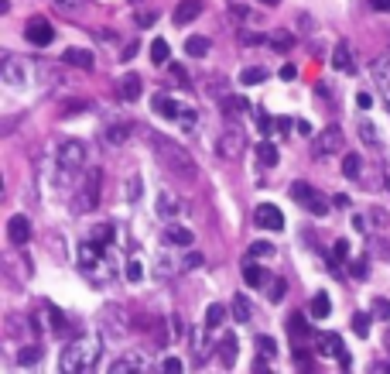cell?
Here are the masks:
<instances>
[{
  "label": "cell",
  "instance_id": "1",
  "mask_svg": "<svg viewBox=\"0 0 390 374\" xmlns=\"http://www.w3.org/2000/svg\"><path fill=\"white\" fill-rule=\"evenodd\" d=\"M151 144H155L157 151V161L171 172V179H182V182H195L199 179V165L192 161V155L185 151L182 144H175V141H168V137H151Z\"/></svg>",
  "mask_w": 390,
  "mask_h": 374
},
{
  "label": "cell",
  "instance_id": "2",
  "mask_svg": "<svg viewBox=\"0 0 390 374\" xmlns=\"http://www.w3.org/2000/svg\"><path fill=\"white\" fill-rule=\"evenodd\" d=\"M103 354V344H100V333H82L79 340H72L69 347L62 350V371L76 374V371H93L96 361Z\"/></svg>",
  "mask_w": 390,
  "mask_h": 374
},
{
  "label": "cell",
  "instance_id": "3",
  "mask_svg": "<svg viewBox=\"0 0 390 374\" xmlns=\"http://www.w3.org/2000/svg\"><path fill=\"white\" fill-rule=\"evenodd\" d=\"M79 271H82L89 282H96V285L103 282V271H110L103 244H96L93 237H86V241L79 244Z\"/></svg>",
  "mask_w": 390,
  "mask_h": 374
},
{
  "label": "cell",
  "instance_id": "4",
  "mask_svg": "<svg viewBox=\"0 0 390 374\" xmlns=\"http://www.w3.org/2000/svg\"><path fill=\"white\" fill-rule=\"evenodd\" d=\"M100 189H103V172L100 168H89L82 186H79L76 196V213H93L100 206Z\"/></svg>",
  "mask_w": 390,
  "mask_h": 374
},
{
  "label": "cell",
  "instance_id": "5",
  "mask_svg": "<svg viewBox=\"0 0 390 374\" xmlns=\"http://www.w3.org/2000/svg\"><path fill=\"white\" fill-rule=\"evenodd\" d=\"M86 158H89V148H86L82 141H62V148L55 151V161H58V172H62V175L82 172Z\"/></svg>",
  "mask_w": 390,
  "mask_h": 374
},
{
  "label": "cell",
  "instance_id": "6",
  "mask_svg": "<svg viewBox=\"0 0 390 374\" xmlns=\"http://www.w3.org/2000/svg\"><path fill=\"white\" fill-rule=\"evenodd\" d=\"M151 110H155L157 117H168V120H178L185 131H192L195 127V110H185V107H178L171 96H164V93H157V96H151Z\"/></svg>",
  "mask_w": 390,
  "mask_h": 374
},
{
  "label": "cell",
  "instance_id": "7",
  "mask_svg": "<svg viewBox=\"0 0 390 374\" xmlns=\"http://www.w3.org/2000/svg\"><path fill=\"white\" fill-rule=\"evenodd\" d=\"M291 199H298L308 213H315V216H325L329 213V199L318 192V189H312L308 182H294L291 186Z\"/></svg>",
  "mask_w": 390,
  "mask_h": 374
},
{
  "label": "cell",
  "instance_id": "8",
  "mask_svg": "<svg viewBox=\"0 0 390 374\" xmlns=\"http://www.w3.org/2000/svg\"><path fill=\"white\" fill-rule=\"evenodd\" d=\"M342 144H346V137H342V131H339L336 124H329L325 131L318 134L312 141V155L318 161L325 158V155H336V151H342Z\"/></svg>",
  "mask_w": 390,
  "mask_h": 374
},
{
  "label": "cell",
  "instance_id": "9",
  "mask_svg": "<svg viewBox=\"0 0 390 374\" xmlns=\"http://www.w3.org/2000/svg\"><path fill=\"white\" fill-rule=\"evenodd\" d=\"M247 151V137L240 131H223L219 137H216V155L226 161H236L240 155Z\"/></svg>",
  "mask_w": 390,
  "mask_h": 374
},
{
  "label": "cell",
  "instance_id": "10",
  "mask_svg": "<svg viewBox=\"0 0 390 374\" xmlns=\"http://www.w3.org/2000/svg\"><path fill=\"white\" fill-rule=\"evenodd\" d=\"M0 66H4V69H0V73H4V80L11 82V86H25L27 76H31V66L21 62L18 55H11V52L4 55V62H0Z\"/></svg>",
  "mask_w": 390,
  "mask_h": 374
},
{
  "label": "cell",
  "instance_id": "11",
  "mask_svg": "<svg viewBox=\"0 0 390 374\" xmlns=\"http://www.w3.org/2000/svg\"><path fill=\"white\" fill-rule=\"evenodd\" d=\"M25 38L34 45V49H45V45H52V42H55V31H52V25H48L45 18H31L27 27H25Z\"/></svg>",
  "mask_w": 390,
  "mask_h": 374
},
{
  "label": "cell",
  "instance_id": "12",
  "mask_svg": "<svg viewBox=\"0 0 390 374\" xmlns=\"http://www.w3.org/2000/svg\"><path fill=\"white\" fill-rule=\"evenodd\" d=\"M254 220H257V227H264V230H285V213H281L274 203H260Z\"/></svg>",
  "mask_w": 390,
  "mask_h": 374
},
{
  "label": "cell",
  "instance_id": "13",
  "mask_svg": "<svg viewBox=\"0 0 390 374\" xmlns=\"http://www.w3.org/2000/svg\"><path fill=\"white\" fill-rule=\"evenodd\" d=\"M151 364H148V357L141 354V350H127L124 357H117L113 364H110V371L113 374H127V371H148Z\"/></svg>",
  "mask_w": 390,
  "mask_h": 374
},
{
  "label": "cell",
  "instance_id": "14",
  "mask_svg": "<svg viewBox=\"0 0 390 374\" xmlns=\"http://www.w3.org/2000/svg\"><path fill=\"white\" fill-rule=\"evenodd\" d=\"M7 237H11V244H27L31 241V220L25 213H14L7 220Z\"/></svg>",
  "mask_w": 390,
  "mask_h": 374
},
{
  "label": "cell",
  "instance_id": "15",
  "mask_svg": "<svg viewBox=\"0 0 390 374\" xmlns=\"http://www.w3.org/2000/svg\"><path fill=\"white\" fill-rule=\"evenodd\" d=\"M178 213H182V199H178L175 192L161 189V196H157V216L171 220V216H178Z\"/></svg>",
  "mask_w": 390,
  "mask_h": 374
},
{
  "label": "cell",
  "instance_id": "16",
  "mask_svg": "<svg viewBox=\"0 0 390 374\" xmlns=\"http://www.w3.org/2000/svg\"><path fill=\"white\" fill-rule=\"evenodd\" d=\"M206 330H209V326H192V337H188V340H192V344H188V347H192V357H195L199 364H202V361L209 357V337H206Z\"/></svg>",
  "mask_w": 390,
  "mask_h": 374
},
{
  "label": "cell",
  "instance_id": "17",
  "mask_svg": "<svg viewBox=\"0 0 390 374\" xmlns=\"http://www.w3.org/2000/svg\"><path fill=\"white\" fill-rule=\"evenodd\" d=\"M117 96H120V100H137V96H141V76H137V73H127V76H124V80L117 82Z\"/></svg>",
  "mask_w": 390,
  "mask_h": 374
},
{
  "label": "cell",
  "instance_id": "18",
  "mask_svg": "<svg viewBox=\"0 0 390 374\" xmlns=\"http://www.w3.org/2000/svg\"><path fill=\"white\" fill-rule=\"evenodd\" d=\"M202 14V0H182L178 7H175V25H188V21H195Z\"/></svg>",
  "mask_w": 390,
  "mask_h": 374
},
{
  "label": "cell",
  "instance_id": "19",
  "mask_svg": "<svg viewBox=\"0 0 390 374\" xmlns=\"http://www.w3.org/2000/svg\"><path fill=\"white\" fill-rule=\"evenodd\" d=\"M62 62L76 66V69H93V52L89 49H65L62 52Z\"/></svg>",
  "mask_w": 390,
  "mask_h": 374
},
{
  "label": "cell",
  "instance_id": "20",
  "mask_svg": "<svg viewBox=\"0 0 390 374\" xmlns=\"http://www.w3.org/2000/svg\"><path fill=\"white\" fill-rule=\"evenodd\" d=\"M332 69H339V73H353V52H349L346 42H339L336 49H332Z\"/></svg>",
  "mask_w": 390,
  "mask_h": 374
},
{
  "label": "cell",
  "instance_id": "21",
  "mask_svg": "<svg viewBox=\"0 0 390 374\" xmlns=\"http://www.w3.org/2000/svg\"><path fill=\"white\" fill-rule=\"evenodd\" d=\"M243 278H247V285H250V289H260V285H267V271H264L260 265H254L250 258L243 261Z\"/></svg>",
  "mask_w": 390,
  "mask_h": 374
},
{
  "label": "cell",
  "instance_id": "22",
  "mask_svg": "<svg viewBox=\"0 0 390 374\" xmlns=\"http://www.w3.org/2000/svg\"><path fill=\"white\" fill-rule=\"evenodd\" d=\"M318 350H322L325 357H342V354H346V350H342V337H339V333L322 337V340H318Z\"/></svg>",
  "mask_w": 390,
  "mask_h": 374
},
{
  "label": "cell",
  "instance_id": "23",
  "mask_svg": "<svg viewBox=\"0 0 390 374\" xmlns=\"http://www.w3.org/2000/svg\"><path fill=\"white\" fill-rule=\"evenodd\" d=\"M236 354H240V340H236L233 333H226V337H223V368H233Z\"/></svg>",
  "mask_w": 390,
  "mask_h": 374
},
{
  "label": "cell",
  "instance_id": "24",
  "mask_svg": "<svg viewBox=\"0 0 390 374\" xmlns=\"http://www.w3.org/2000/svg\"><path fill=\"white\" fill-rule=\"evenodd\" d=\"M89 237H93L96 244H103V247H110L113 237H117V227H113V223H100V227H93V230H89Z\"/></svg>",
  "mask_w": 390,
  "mask_h": 374
},
{
  "label": "cell",
  "instance_id": "25",
  "mask_svg": "<svg viewBox=\"0 0 390 374\" xmlns=\"http://www.w3.org/2000/svg\"><path fill=\"white\" fill-rule=\"evenodd\" d=\"M164 237H168V241H171V244H182V247H188V244H192V237H195V234H192L188 227H178V223H171V227L164 230Z\"/></svg>",
  "mask_w": 390,
  "mask_h": 374
},
{
  "label": "cell",
  "instance_id": "26",
  "mask_svg": "<svg viewBox=\"0 0 390 374\" xmlns=\"http://www.w3.org/2000/svg\"><path fill=\"white\" fill-rule=\"evenodd\" d=\"M185 52L192 55V58H202V55H209V38H202V35H192V38L185 42Z\"/></svg>",
  "mask_w": 390,
  "mask_h": 374
},
{
  "label": "cell",
  "instance_id": "27",
  "mask_svg": "<svg viewBox=\"0 0 390 374\" xmlns=\"http://www.w3.org/2000/svg\"><path fill=\"white\" fill-rule=\"evenodd\" d=\"M130 131H134V124H127V120H124V124H113V127H106V141H110V144H124L130 137Z\"/></svg>",
  "mask_w": 390,
  "mask_h": 374
},
{
  "label": "cell",
  "instance_id": "28",
  "mask_svg": "<svg viewBox=\"0 0 390 374\" xmlns=\"http://www.w3.org/2000/svg\"><path fill=\"white\" fill-rule=\"evenodd\" d=\"M271 49H274V52H291V49H294V35H291V31H274V35H271Z\"/></svg>",
  "mask_w": 390,
  "mask_h": 374
},
{
  "label": "cell",
  "instance_id": "29",
  "mask_svg": "<svg viewBox=\"0 0 390 374\" xmlns=\"http://www.w3.org/2000/svg\"><path fill=\"white\" fill-rule=\"evenodd\" d=\"M329 313H332V302H329V295L318 292V295L312 299V320H325Z\"/></svg>",
  "mask_w": 390,
  "mask_h": 374
},
{
  "label": "cell",
  "instance_id": "30",
  "mask_svg": "<svg viewBox=\"0 0 390 374\" xmlns=\"http://www.w3.org/2000/svg\"><path fill=\"white\" fill-rule=\"evenodd\" d=\"M250 316H254V309H250L247 295H236L233 299V320L236 323H250Z\"/></svg>",
  "mask_w": 390,
  "mask_h": 374
},
{
  "label": "cell",
  "instance_id": "31",
  "mask_svg": "<svg viewBox=\"0 0 390 374\" xmlns=\"http://www.w3.org/2000/svg\"><path fill=\"white\" fill-rule=\"evenodd\" d=\"M264 80H267V69H260V66H250V69L240 73V82H243V86H260Z\"/></svg>",
  "mask_w": 390,
  "mask_h": 374
},
{
  "label": "cell",
  "instance_id": "32",
  "mask_svg": "<svg viewBox=\"0 0 390 374\" xmlns=\"http://www.w3.org/2000/svg\"><path fill=\"white\" fill-rule=\"evenodd\" d=\"M223 110H226V117H240V113H247V100L243 96H223Z\"/></svg>",
  "mask_w": 390,
  "mask_h": 374
},
{
  "label": "cell",
  "instance_id": "33",
  "mask_svg": "<svg viewBox=\"0 0 390 374\" xmlns=\"http://www.w3.org/2000/svg\"><path fill=\"white\" fill-rule=\"evenodd\" d=\"M223 320H226V309L219 306V302H212L206 309V326L209 330H216V326H223Z\"/></svg>",
  "mask_w": 390,
  "mask_h": 374
},
{
  "label": "cell",
  "instance_id": "34",
  "mask_svg": "<svg viewBox=\"0 0 390 374\" xmlns=\"http://www.w3.org/2000/svg\"><path fill=\"white\" fill-rule=\"evenodd\" d=\"M168 55H171V49H168V42H164V38H155V42H151V58H155V66H161V62H168Z\"/></svg>",
  "mask_w": 390,
  "mask_h": 374
},
{
  "label": "cell",
  "instance_id": "35",
  "mask_svg": "<svg viewBox=\"0 0 390 374\" xmlns=\"http://www.w3.org/2000/svg\"><path fill=\"white\" fill-rule=\"evenodd\" d=\"M360 168H363L360 155H346V158H342V175H346V179H356V175H360Z\"/></svg>",
  "mask_w": 390,
  "mask_h": 374
},
{
  "label": "cell",
  "instance_id": "36",
  "mask_svg": "<svg viewBox=\"0 0 390 374\" xmlns=\"http://www.w3.org/2000/svg\"><path fill=\"white\" fill-rule=\"evenodd\" d=\"M124 275H127V282H141L144 278V265H141V258H127V268H124Z\"/></svg>",
  "mask_w": 390,
  "mask_h": 374
},
{
  "label": "cell",
  "instance_id": "37",
  "mask_svg": "<svg viewBox=\"0 0 390 374\" xmlns=\"http://www.w3.org/2000/svg\"><path fill=\"white\" fill-rule=\"evenodd\" d=\"M360 137H363L370 148H377V141H380V137H377V124H373V120H360Z\"/></svg>",
  "mask_w": 390,
  "mask_h": 374
},
{
  "label": "cell",
  "instance_id": "38",
  "mask_svg": "<svg viewBox=\"0 0 390 374\" xmlns=\"http://www.w3.org/2000/svg\"><path fill=\"white\" fill-rule=\"evenodd\" d=\"M257 158L264 161V165H278V148H274L271 141H264V144L257 148Z\"/></svg>",
  "mask_w": 390,
  "mask_h": 374
},
{
  "label": "cell",
  "instance_id": "39",
  "mask_svg": "<svg viewBox=\"0 0 390 374\" xmlns=\"http://www.w3.org/2000/svg\"><path fill=\"white\" fill-rule=\"evenodd\" d=\"M257 354H260V361H271V357H278V347H274V340H271V337H260V340H257Z\"/></svg>",
  "mask_w": 390,
  "mask_h": 374
},
{
  "label": "cell",
  "instance_id": "40",
  "mask_svg": "<svg viewBox=\"0 0 390 374\" xmlns=\"http://www.w3.org/2000/svg\"><path fill=\"white\" fill-rule=\"evenodd\" d=\"M41 361V347H25L21 354H18V364L21 368H27V364H38Z\"/></svg>",
  "mask_w": 390,
  "mask_h": 374
},
{
  "label": "cell",
  "instance_id": "41",
  "mask_svg": "<svg viewBox=\"0 0 390 374\" xmlns=\"http://www.w3.org/2000/svg\"><path fill=\"white\" fill-rule=\"evenodd\" d=\"M274 254V247L267 241H257V244H250V251H247V258H271Z\"/></svg>",
  "mask_w": 390,
  "mask_h": 374
},
{
  "label": "cell",
  "instance_id": "42",
  "mask_svg": "<svg viewBox=\"0 0 390 374\" xmlns=\"http://www.w3.org/2000/svg\"><path fill=\"white\" fill-rule=\"evenodd\" d=\"M373 316L377 320H390V299H373Z\"/></svg>",
  "mask_w": 390,
  "mask_h": 374
},
{
  "label": "cell",
  "instance_id": "43",
  "mask_svg": "<svg viewBox=\"0 0 390 374\" xmlns=\"http://www.w3.org/2000/svg\"><path fill=\"white\" fill-rule=\"evenodd\" d=\"M346 254H349V244H346V241H336V244H332V268L342 265V261H346Z\"/></svg>",
  "mask_w": 390,
  "mask_h": 374
},
{
  "label": "cell",
  "instance_id": "44",
  "mask_svg": "<svg viewBox=\"0 0 390 374\" xmlns=\"http://www.w3.org/2000/svg\"><path fill=\"white\" fill-rule=\"evenodd\" d=\"M285 282H281V278H278V282H271V289H267V299H271V302H281V299H285Z\"/></svg>",
  "mask_w": 390,
  "mask_h": 374
},
{
  "label": "cell",
  "instance_id": "45",
  "mask_svg": "<svg viewBox=\"0 0 390 374\" xmlns=\"http://www.w3.org/2000/svg\"><path fill=\"white\" fill-rule=\"evenodd\" d=\"M353 330H356L360 337H366V333H370V316H366V313H356V316H353Z\"/></svg>",
  "mask_w": 390,
  "mask_h": 374
},
{
  "label": "cell",
  "instance_id": "46",
  "mask_svg": "<svg viewBox=\"0 0 390 374\" xmlns=\"http://www.w3.org/2000/svg\"><path fill=\"white\" fill-rule=\"evenodd\" d=\"M141 196V179L137 175H130V182H127V199H137Z\"/></svg>",
  "mask_w": 390,
  "mask_h": 374
},
{
  "label": "cell",
  "instance_id": "47",
  "mask_svg": "<svg viewBox=\"0 0 390 374\" xmlns=\"http://www.w3.org/2000/svg\"><path fill=\"white\" fill-rule=\"evenodd\" d=\"M353 275H356V278H366V275H370V265H366V258L353 261Z\"/></svg>",
  "mask_w": 390,
  "mask_h": 374
},
{
  "label": "cell",
  "instance_id": "48",
  "mask_svg": "<svg viewBox=\"0 0 390 374\" xmlns=\"http://www.w3.org/2000/svg\"><path fill=\"white\" fill-rule=\"evenodd\" d=\"M294 364H301V368H312V357H308V350H294Z\"/></svg>",
  "mask_w": 390,
  "mask_h": 374
},
{
  "label": "cell",
  "instance_id": "49",
  "mask_svg": "<svg viewBox=\"0 0 390 374\" xmlns=\"http://www.w3.org/2000/svg\"><path fill=\"white\" fill-rule=\"evenodd\" d=\"M55 7H62V11H82V0H55Z\"/></svg>",
  "mask_w": 390,
  "mask_h": 374
},
{
  "label": "cell",
  "instance_id": "50",
  "mask_svg": "<svg viewBox=\"0 0 390 374\" xmlns=\"http://www.w3.org/2000/svg\"><path fill=\"white\" fill-rule=\"evenodd\" d=\"M202 261H206V258H202L199 251H192V254L185 258V268H202Z\"/></svg>",
  "mask_w": 390,
  "mask_h": 374
},
{
  "label": "cell",
  "instance_id": "51",
  "mask_svg": "<svg viewBox=\"0 0 390 374\" xmlns=\"http://www.w3.org/2000/svg\"><path fill=\"white\" fill-rule=\"evenodd\" d=\"M164 371L178 374V371H182V361H178V357H168V361H164Z\"/></svg>",
  "mask_w": 390,
  "mask_h": 374
},
{
  "label": "cell",
  "instance_id": "52",
  "mask_svg": "<svg viewBox=\"0 0 390 374\" xmlns=\"http://www.w3.org/2000/svg\"><path fill=\"white\" fill-rule=\"evenodd\" d=\"M294 131L301 134V137H308V134H312V124H308V120H294Z\"/></svg>",
  "mask_w": 390,
  "mask_h": 374
},
{
  "label": "cell",
  "instance_id": "53",
  "mask_svg": "<svg viewBox=\"0 0 390 374\" xmlns=\"http://www.w3.org/2000/svg\"><path fill=\"white\" fill-rule=\"evenodd\" d=\"M155 21H157V14H151V11L137 18V25H141V27H151V25H155Z\"/></svg>",
  "mask_w": 390,
  "mask_h": 374
},
{
  "label": "cell",
  "instance_id": "54",
  "mask_svg": "<svg viewBox=\"0 0 390 374\" xmlns=\"http://www.w3.org/2000/svg\"><path fill=\"white\" fill-rule=\"evenodd\" d=\"M356 104H360L363 110H370L373 107V96H370V93H356Z\"/></svg>",
  "mask_w": 390,
  "mask_h": 374
},
{
  "label": "cell",
  "instance_id": "55",
  "mask_svg": "<svg viewBox=\"0 0 390 374\" xmlns=\"http://www.w3.org/2000/svg\"><path fill=\"white\" fill-rule=\"evenodd\" d=\"M48 316H52V326H55V330H62V326H65V320H62V313H58V309H48Z\"/></svg>",
  "mask_w": 390,
  "mask_h": 374
},
{
  "label": "cell",
  "instance_id": "56",
  "mask_svg": "<svg viewBox=\"0 0 390 374\" xmlns=\"http://www.w3.org/2000/svg\"><path fill=\"white\" fill-rule=\"evenodd\" d=\"M294 76H298V69H294V66H285V69H281V80H294Z\"/></svg>",
  "mask_w": 390,
  "mask_h": 374
},
{
  "label": "cell",
  "instance_id": "57",
  "mask_svg": "<svg viewBox=\"0 0 390 374\" xmlns=\"http://www.w3.org/2000/svg\"><path fill=\"white\" fill-rule=\"evenodd\" d=\"M373 11H390V0H370Z\"/></svg>",
  "mask_w": 390,
  "mask_h": 374
},
{
  "label": "cell",
  "instance_id": "58",
  "mask_svg": "<svg viewBox=\"0 0 390 374\" xmlns=\"http://www.w3.org/2000/svg\"><path fill=\"white\" fill-rule=\"evenodd\" d=\"M134 55H137V45H127V49H124V62H130Z\"/></svg>",
  "mask_w": 390,
  "mask_h": 374
},
{
  "label": "cell",
  "instance_id": "59",
  "mask_svg": "<svg viewBox=\"0 0 390 374\" xmlns=\"http://www.w3.org/2000/svg\"><path fill=\"white\" fill-rule=\"evenodd\" d=\"M260 4H267V7H274V4H278V0H260Z\"/></svg>",
  "mask_w": 390,
  "mask_h": 374
},
{
  "label": "cell",
  "instance_id": "60",
  "mask_svg": "<svg viewBox=\"0 0 390 374\" xmlns=\"http://www.w3.org/2000/svg\"><path fill=\"white\" fill-rule=\"evenodd\" d=\"M134 4H137V0H134Z\"/></svg>",
  "mask_w": 390,
  "mask_h": 374
},
{
  "label": "cell",
  "instance_id": "61",
  "mask_svg": "<svg viewBox=\"0 0 390 374\" xmlns=\"http://www.w3.org/2000/svg\"><path fill=\"white\" fill-rule=\"evenodd\" d=\"M387 104H390V100H387Z\"/></svg>",
  "mask_w": 390,
  "mask_h": 374
}]
</instances>
